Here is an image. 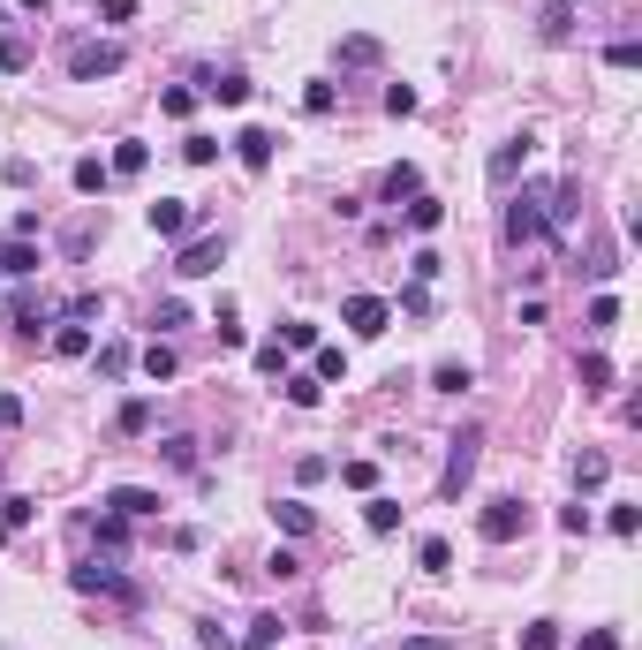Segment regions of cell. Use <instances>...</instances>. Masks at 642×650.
<instances>
[{
	"instance_id": "cell-38",
	"label": "cell",
	"mask_w": 642,
	"mask_h": 650,
	"mask_svg": "<svg viewBox=\"0 0 642 650\" xmlns=\"http://www.w3.org/2000/svg\"><path fill=\"white\" fill-rule=\"evenodd\" d=\"M159 446H167V462H174V469H197V439H189V431H167Z\"/></svg>"
},
{
	"instance_id": "cell-58",
	"label": "cell",
	"mask_w": 642,
	"mask_h": 650,
	"mask_svg": "<svg viewBox=\"0 0 642 650\" xmlns=\"http://www.w3.org/2000/svg\"><path fill=\"white\" fill-rule=\"evenodd\" d=\"M99 16H106V23H129V16H136V0H106Z\"/></svg>"
},
{
	"instance_id": "cell-56",
	"label": "cell",
	"mask_w": 642,
	"mask_h": 650,
	"mask_svg": "<svg viewBox=\"0 0 642 650\" xmlns=\"http://www.w3.org/2000/svg\"><path fill=\"white\" fill-rule=\"evenodd\" d=\"M16 424H23V401H16V394H0V431H16Z\"/></svg>"
},
{
	"instance_id": "cell-30",
	"label": "cell",
	"mask_w": 642,
	"mask_h": 650,
	"mask_svg": "<svg viewBox=\"0 0 642 650\" xmlns=\"http://www.w3.org/2000/svg\"><path fill=\"white\" fill-rule=\"evenodd\" d=\"M416 567H423V575H446V567H454V545H446V537H423V545H416Z\"/></svg>"
},
{
	"instance_id": "cell-8",
	"label": "cell",
	"mask_w": 642,
	"mask_h": 650,
	"mask_svg": "<svg viewBox=\"0 0 642 650\" xmlns=\"http://www.w3.org/2000/svg\"><path fill=\"white\" fill-rule=\"evenodd\" d=\"M529 152H537V137H529V129H522V137H507L499 152L484 159V182H491V189H514V174L529 167Z\"/></svg>"
},
{
	"instance_id": "cell-37",
	"label": "cell",
	"mask_w": 642,
	"mask_h": 650,
	"mask_svg": "<svg viewBox=\"0 0 642 650\" xmlns=\"http://www.w3.org/2000/svg\"><path fill=\"white\" fill-rule=\"evenodd\" d=\"M605 386H612V363L590 348V356H582V394H605Z\"/></svg>"
},
{
	"instance_id": "cell-4",
	"label": "cell",
	"mask_w": 642,
	"mask_h": 650,
	"mask_svg": "<svg viewBox=\"0 0 642 650\" xmlns=\"http://www.w3.org/2000/svg\"><path fill=\"white\" fill-rule=\"evenodd\" d=\"M522 530H529L522 499H484V514H476V537H484V545H514Z\"/></svg>"
},
{
	"instance_id": "cell-33",
	"label": "cell",
	"mask_w": 642,
	"mask_h": 650,
	"mask_svg": "<svg viewBox=\"0 0 642 650\" xmlns=\"http://www.w3.org/2000/svg\"><path fill=\"white\" fill-rule=\"evenodd\" d=\"M31 522H38V507H31L23 492H8V499H0V530H31Z\"/></svg>"
},
{
	"instance_id": "cell-17",
	"label": "cell",
	"mask_w": 642,
	"mask_h": 650,
	"mask_svg": "<svg viewBox=\"0 0 642 650\" xmlns=\"http://www.w3.org/2000/svg\"><path fill=\"white\" fill-rule=\"evenodd\" d=\"M38 265H46V257H38L31 242H8V250H0V280H31Z\"/></svg>"
},
{
	"instance_id": "cell-28",
	"label": "cell",
	"mask_w": 642,
	"mask_h": 650,
	"mask_svg": "<svg viewBox=\"0 0 642 650\" xmlns=\"http://www.w3.org/2000/svg\"><path fill=\"white\" fill-rule=\"evenodd\" d=\"M152 416H159V409H152L144 394H136V401H121V416H114V424L129 431V439H144V431H152Z\"/></svg>"
},
{
	"instance_id": "cell-5",
	"label": "cell",
	"mask_w": 642,
	"mask_h": 650,
	"mask_svg": "<svg viewBox=\"0 0 642 650\" xmlns=\"http://www.w3.org/2000/svg\"><path fill=\"white\" fill-rule=\"evenodd\" d=\"M68 582H76V590H106V598H121V605H144V590H136L121 567H106V560H76Z\"/></svg>"
},
{
	"instance_id": "cell-19",
	"label": "cell",
	"mask_w": 642,
	"mask_h": 650,
	"mask_svg": "<svg viewBox=\"0 0 642 650\" xmlns=\"http://www.w3.org/2000/svg\"><path fill=\"white\" fill-rule=\"evenodd\" d=\"M280 628H288L280 613H257L250 628H242V643H235V650H272V643H280Z\"/></svg>"
},
{
	"instance_id": "cell-16",
	"label": "cell",
	"mask_w": 642,
	"mask_h": 650,
	"mask_svg": "<svg viewBox=\"0 0 642 650\" xmlns=\"http://www.w3.org/2000/svg\"><path fill=\"white\" fill-rule=\"evenodd\" d=\"M386 61V46H378L371 31H355V38H340V69H378Z\"/></svg>"
},
{
	"instance_id": "cell-47",
	"label": "cell",
	"mask_w": 642,
	"mask_h": 650,
	"mask_svg": "<svg viewBox=\"0 0 642 650\" xmlns=\"http://www.w3.org/2000/svg\"><path fill=\"white\" fill-rule=\"evenodd\" d=\"M612 325H620V303H612V295H597V303H590V333H612Z\"/></svg>"
},
{
	"instance_id": "cell-14",
	"label": "cell",
	"mask_w": 642,
	"mask_h": 650,
	"mask_svg": "<svg viewBox=\"0 0 642 650\" xmlns=\"http://www.w3.org/2000/svg\"><path fill=\"white\" fill-rule=\"evenodd\" d=\"M537 38L544 46H567V38H575V0H552V8L537 16Z\"/></svg>"
},
{
	"instance_id": "cell-20",
	"label": "cell",
	"mask_w": 642,
	"mask_h": 650,
	"mask_svg": "<svg viewBox=\"0 0 642 650\" xmlns=\"http://www.w3.org/2000/svg\"><path fill=\"white\" fill-rule=\"evenodd\" d=\"M31 69V38L23 31H0V76H23Z\"/></svg>"
},
{
	"instance_id": "cell-59",
	"label": "cell",
	"mask_w": 642,
	"mask_h": 650,
	"mask_svg": "<svg viewBox=\"0 0 642 650\" xmlns=\"http://www.w3.org/2000/svg\"><path fill=\"white\" fill-rule=\"evenodd\" d=\"M401 650H454V643H446V635H408Z\"/></svg>"
},
{
	"instance_id": "cell-54",
	"label": "cell",
	"mask_w": 642,
	"mask_h": 650,
	"mask_svg": "<svg viewBox=\"0 0 642 650\" xmlns=\"http://www.w3.org/2000/svg\"><path fill=\"white\" fill-rule=\"evenodd\" d=\"M265 575H280V582H295V575H303V560H295V552H272V560H265Z\"/></svg>"
},
{
	"instance_id": "cell-13",
	"label": "cell",
	"mask_w": 642,
	"mask_h": 650,
	"mask_svg": "<svg viewBox=\"0 0 642 650\" xmlns=\"http://www.w3.org/2000/svg\"><path fill=\"white\" fill-rule=\"evenodd\" d=\"M272 144H280L272 129H242V137H235V159H242L250 174H265V167H272Z\"/></svg>"
},
{
	"instance_id": "cell-32",
	"label": "cell",
	"mask_w": 642,
	"mask_h": 650,
	"mask_svg": "<svg viewBox=\"0 0 642 650\" xmlns=\"http://www.w3.org/2000/svg\"><path fill=\"white\" fill-rule=\"evenodd\" d=\"M174 371H182L174 341H152V348H144V378H174Z\"/></svg>"
},
{
	"instance_id": "cell-43",
	"label": "cell",
	"mask_w": 642,
	"mask_h": 650,
	"mask_svg": "<svg viewBox=\"0 0 642 650\" xmlns=\"http://www.w3.org/2000/svg\"><path fill=\"white\" fill-rule=\"evenodd\" d=\"M605 61H612V69H642V46H635V38H612Z\"/></svg>"
},
{
	"instance_id": "cell-12",
	"label": "cell",
	"mask_w": 642,
	"mask_h": 650,
	"mask_svg": "<svg viewBox=\"0 0 642 650\" xmlns=\"http://www.w3.org/2000/svg\"><path fill=\"white\" fill-rule=\"evenodd\" d=\"M0 310H8V325H16L23 341H38V325H46V303H38L31 288H16V295H8V303H0Z\"/></svg>"
},
{
	"instance_id": "cell-50",
	"label": "cell",
	"mask_w": 642,
	"mask_h": 650,
	"mask_svg": "<svg viewBox=\"0 0 642 650\" xmlns=\"http://www.w3.org/2000/svg\"><path fill=\"white\" fill-rule=\"evenodd\" d=\"M197 650H235V635H220V620H197Z\"/></svg>"
},
{
	"instance_id": "cell-42",
	"label": "cell",
	"mask_w": 642,
	"mask_h": 650,
	"mask_svg": "<svg viewBox=\"0 0 642 650\" xmlns=\"http://www.w3.org/2000/svg\"><path fill=\"white\" fill-rule=\"evenodd\" d=\"M280 348H318V325H310V318H288V325H280Z\"/></svg>"
},
{
	"instance_id": "cell-46",
	"label": "cell",
	"mask_w": 642,
	"mask_h": 650,
	"mask_svg": "<svg viewBox=\"0 0 642 650\" xmlns=\"http://www.w3.org/2000/svg\"><path fill=\"white\" fill-rule=\"evenodd\" d=\"M333 106H340L333 84H310V91H303V114H333Z\"/></svg>"
},
{
	"instance_id": "cell-45",
	"label": "cell",
	"mask_w": 642,
	"mask_h": 650,
	"mask_svg": "<svg viewBox=\"0 0 642 650\" xmlns=\"http://www.w3.org/2000/svg\"><path fill=\"white\" fill-rule=\"evenodd\" d=\"M340 484H355V492H371V484H378V462H340Z\"/></svg>"
},
{
	"instance_id": "cell-55",
	"label": "cell",
	"mask_w": 642,
	"mask_h": 650,
	"mask_svg": "<svg viewBox=\"0 0 642 650\" xmlns=\"http://www.w3.org/2000/svg\"><path fill=\"white\" fill-rule=\"evenodd\" d=\"M61 250H68V257H91V220H84V227H68Z\"/></svg>"
},
{
	"instance_id": "cell-2",
	"label": "cell",
	"mask_w": 642,
	"mask_h": 650,
	"mask_svg": "<svg viewBox=\"0 0 642 650\" xmlns=\"http://www.w3.org/2000/svg\"><path fill=\"white\" fill-rule=\"evenodd\" d=\"M129 69V46H114V38H76L68 46V76L76 84H99V76H121Z\"/></svg>"
},
{
	"instance_id": "cell-15",
	"label": "cell",
	"mask_w": 642,
	"mask_h": 650,
	"mask_svg": "<svg viewBox=\"0 0 642 650\" xmlns=\"http://www.w3.org/2000/svg\"><path fill=\"white\" fill-rule=\"evenodd\" d=\"M378 197H386V205H408V197H423V174H416V167L401 159V167H386V182H378Z\"/></svg>"
},
{
	"instance_id": "cell-49",
	"label": "cell",
	"mask_w": 642,
	"mask_h": 650,
	"mask_svg": "<svg viewBox=\"0 0 642 650\" xmlns=\"http://www.w3.org/2000/svg\"><path fill=\"white\" fill-rule=\"evenodd\" d=\"M189 106H197V91H182V84H174V91H159V114H174V121H182Z\"/></svg>"
},
{
	"instance_id": "cell-25",
	"label": "cell",
	"mask_w": 642,
	"mask_h": 650,
	"mask_svg": "<svg viewBox=\"0 0 642 650\" xmlns=\"http://www.w3.org/2000/svg\"><path fill=\"white\" fill-rule=\"evenodd\" d=\"M605 477H612V462L597 454V446H590V454H575V492H597Z\"/></svg>"
},
{
	"instance_id": "cell-24",
	"label": "cell",
	"mask_w": 642,
	"mask_h": 650,
	"mask_svg": "<svg viewBox=\"0 0 642 650\" xmlns=\"http://www.w3.org/2000/svg\"><path fill=\"white\" fill-rule=\"evenodd\" d=\"M280 386H288V409H318V401H325V386H318L310 371H288Z\"/></svg>"
},
{
	"instance_id": "cell-3",
	"label": "cell",
	"mask_w": 642,
	"mask_h": 650,
	"mask_svg": "<svg viewBox=\"0 0 642 650\" xmlns=\"http://www.w3.org/2000/svg\"><path fill=\"white\" fill-rule=\"evenodd\" d=\"M499 235L522 250V242H544V189H522V197H507V212H499Z\"/></svg>"
},
{
	"instance_id": "cell-18",
	"label": "cell",
	"mask_w": 642,
	"mask_h": 650,
	"mask_svg": "<svg viewBox=\"0 0 642 650\" xmlns=\"http://www.w3.org/2000/svg\"><path fill=\"white\" fill-rule=\"evenodd\" d=\"M144 159H152V144H136V137H121V144H114V159H106V167H114L121 182H136V174H144Z\"/></svg>"
},
{
	"instance_id": "cell-22",
	"label": "cell",
	"mask_w": 642,
	"mask_h": 650,
	"mask_svg": "<svg viewBox=\"0 0 642 650\" xmlns=\"http://www.w3.org/2000/svg\"><path fill=\"white\" fill-rule=\"evenodd\" d=\"M363 522H371V530H378V537H386V530H401V499H386V492H371V499H363Z\"/></svg>"
},
{
	"instance_id": "cell-44",
	"label": "cell",
	"mask_w": 642,
	"mask_h": 650,
	"mask_svg": "<svg viewBox=\"0 0 642 650\" xmlns=\"http://www.w3.org/2000/svg\"><path fill=\"white\" fill-rule=\"evenodd\" d=\"M257 371H265V378H288V348L265 341V348H257Z\"/></svg>"
},
{
	"instance_id": "cell-53",
	"label": "cell",
	"mask_w": 642,
	"mask_h": 650,
	"mask_svg": "<svg viewBox=\"0 0 642 650\" xmlns=\"http://www.w3.org/2000/svg\"><path fill=\"white\" fill-rule=\"evenodd\" d=\"M212 325H220V348H242V325H235V303H220V318H212Z\"/></svg>"
},
{
	"instance_id": "cell-34",
	"label": "cell",
	"mask_w": 642,
	"mask_h": 650,
	"mask_svg": "<svg viewBox=\"0 0 642 650\" xmlns=\"http://www.w3.org/2000/svg\"><path fill=\"white\" fill-rule=\"evenodd\" d=\"M182 159H189V167H212V159H220V137H204V129H189V137H182Z\"/></svg>"
},
{
	"instance_id": "cell-9",
	"label": "cell",
	"mask_w": 642,
	"mask_h": 650,
	"mask_svg": "<svg viewBox=\"0 0 642 650\" xmlns=\"http://www.w3.org/2000/svg\"><path fill=\"white\" fill-rule=\"evenodd\" d=\"M144 227H152L159 242H189L197 212H189V197H159V205H144Z\"/></svg>"
},
{
	"instance_id": "cell-36",
	"label": "cell",
	"mask_w": 642,
	"mask_h": 650,
	"mask_svg": "<svg viewBox=\"0 0 642 650\" xmlns=\"http://www.w3.org/2000/svg\"><path fill=\"white\" fill-rule=\"evenodd\" d=\"M318 386H348V356H340V348H318Z\"/></svg>"
},
{
	"instance_id": "cell-52",
	"label": "cell",
	"mask_w": 642,
	"mask_h": 650,
	"mask_svg": "<svg viewBox=\"0 0 642 650\" xmlns=\"http://www.w3.org/2000/svg\"><path fill=\"white\" fill-rule=\"evenodd\" d=\"M99 371H106V378H121V371H129V348L106 341V348H99Z\"/></svg>"
},
{
	"instance_id": "cell-39",
	"label": "cell",
	"mask_w": 642,
	"mask_h": 650,
	"mask_svg": "<svg viewBox=\"0 0 642 650\" xmlns=\"http://www.w3.org/2000/svg\"><path fill=\"white\" fill-rule=\"evenodd\" d=\"M522 650H559V620H529V628H522Z\"/></svg>"
},
{
	"instance_id": "cell-35",
	"label": "cell",
	"mask_w": 642,
	"mask_h": 650,
	"mask_svg": "<svg viewBox=\"0 0 642 650\" xmlns=\"http://www.w3.org/2000/svg\"><path fill=\"white\" fill-rule=\"evenodd\" d=\"M106 182H114V167H106V159H76V189H84V197H99Z\"/></svg>"
},
{
	"instance_id": "cell-1",
	"label": "cell",
	"mask_w": 642,
	"mask_h": 650,
	"mask_svg": "<svg viewBox=\"0 0 642 650\" xmlns=\"http://www.w3.org/2000/svg\"><path fill=\"white\" fill-rule=\"evenodd\" d=\"M476 462H484V431L461 424V439L446 446V469H439V499H461L476 484Z\"/></svg>"
},
{
	"instance_id": "cell-11",
	"label": "cell",
	"mask_w": 642,
	"mask_h": 650,
	"mask_svg": "<svg viewBox=\"0 0 642 650\" xmlns=\"http://www.w3.org/2000/svg\"><path fill=\"white\" fill-rule=\"evenodd\" d=\"M197 91H204V99H220V106H242V99H250V76H242V69H204Z\"/></svg>"
},
{
	"instance_id": "cell-41",
	"label": "cell",
	"mask_w": 642,
	"mask_h": 650,
	"mask_svg": "<svg viewBox=\"0 0 642 650\" xmlns=\"http://www.w3.org/2000/svg\"><path fill=\"white\" fill-rule=\"evenodd\" d=\"M99 310H106V295H68V303H61V318H76V325H84V318H99Z\"/></svg>"
},
{
	"instance_id": "cell-51",
	"label": "cell",
	"mask_w": 642,
	"mask_h": 650,
	"mask_svg": "<svg viewBox=\"0 0 642 650\" xmlns=\"http://www.w3.org/2000/svg\"><path fill=\"white\" fill-rule=\"evenodd\" d=\"M386 114H393V121L416 114V91H408V84H386Z\"/></svg>"
},
{
	"instance_id": "cell-23",
	"label": "cell",
	"mask_w": 642,
	"mask_h": 650,
	"mask_svg": "<svg viewBox=\"0 0 642 650\" xmlns=\"http://www.w3.org/2000/svg\"><path fill=\"white\" fill-rule=\"evenodd\" d=\"M408 227H416V235H439V227H446V205H439V197H408Z\"/></svg>"
},
{
	"instance_id": "cell-29",
	"label": "cell",
	"mask_w": 642,
	"mask_h": 650,
	"mask_svg": "<svg viewBox=\"0 0 642 650\" xmlns=\"http://www.w3.org/2000/svg\"><path fill=\"white\" fill-rule=\"evenodd\" d=\"M76 530H84V537L99 530V545H106V552H121V545H129V522H121V514H99V522H76Z\"/></svg>"
},
{
	"instance_id": "cell-48",
	"label": "cell",
	"mask_w": 642,
	"mask_h": 650,
	"mask_svg": "<svg viewBox=\"0 0 642 650\" xmlns=\"http://www.w3.org/2000/svg\"><path fill=\"white\" fill-rule=\"evenodd\" d=\"M559 530H567V537H590V507H582V499H575V507H559Z\"/></svg>"
},
{
	"instance_id": "cell-21",
	"label": "cell",
	"mask_w": 642,
	"mask_h": 650,
	"mask_svg": "<svg viewBox=\"0 0 642 650\" xmlns=\"http://www.w3.org/2000/svg\"><path fill=\"white\" fill-rule=\"evenodd\" d=\"M272 522H280L288 537H310V530H318V514H310L303 499H280V507H272Z\"/></svg>"
},
{
	"instance_id": "cell-27",
	"label": "cell",
	"mask_w": 642,
	"mask_h": 650,
	"mask_svg": "<svg viewBox=\"0 0 642 650\" xmlns=\"http://www.w3.org/2000/svg\"><path fill=\"white\" fill-rule=\"evenodd\" d=\"M469 386H476L469 363H439V371H431V394H469Z\"/></svg>"
},
{
	"instance_id": "cell-10",
	"label": "cell",
	"mask_w": 642,
	"mask_h": 650,
	"mask_svg": "<svg viewBox=\"0 0 642 650\" xmlns=\"http://www.w3.org/2000/svg\"><path fill=\"white\" fill-rule=\"evenodd\" d=\"M99 507H106V514H121V522H144V514H159V492H144V484H114Z\"/></svg>"
},
{
	"instance_id": "cell-6",
	"label": "cell",
	"mask_w": 642,
	"mask_h": 650,
	"mask_svg": "<svg viewBox=\"0 0 642 650\" xmlns=\"http://www.w3.org/2000/svg\"><path fill=\"white\" fill-rule=\"evenodd\" d=\"M340 325H348L355 341H378V333L393 325V303L386 295H348V303H340Z\"/></svg>"
},
{
	"instance_id": "cell-57",
	"label": "cell",
	"mask_w": 642,
	"mask_h": 650,
	"mask_svg": "<svg viewBox=\"0 0 642 650\" xmlns=\"http://www.w3.org/2000/svg\"><path fill=\"white\" fill-rule=\"evenodd\" d=\"M582 650H620V635H612V628H590V635H582Z\"/></svg>"
},
{
	"instance_id": "cell-40",
	"label": "cell",
	"mask_w": 642,
	"mask_h": 650,
	"mask_svg": "<svg viewBox=\"0 0 642 650\" xmlns=\"http://www.w3.org/2000/svg\"><path fill=\"white\" fill-rule=\"evenodd\" d=\"M408 273H416V288H431V280L446 273V257L439 250H416V257H408Z\"/></svg>"
},
{
	"instance_id": "cell-31",
	"label": "cell",
	"mask_w": 642,
	"mask_h": 650,
	"mask_svg": "<svg viewBox=\"0 0 642 650\" xmlns=\"http://www.w3.org/2000/svg\"><path fill=\"white\" fill-rule=\"evenodd\" d=\"M182 325H189V303H174V295H167V303L152 310V341H167V333H182Z\"/></svg>"
},
{
	"instance_id": "cell-26",
	"label": "cell",
	"mask_w": 642,
	"mask_h": 650,
	"mask_svg": "<svg viewBox=\"0 0 642 650\" xmlns=\"http://www.w3.org/2000/svg\"><path fill=\"white\" fill-rule=\"evenodd\" d=\"M53 356H68V363H76V356H91V325H76V318H68L61 333H53Z\"/></svg>"
},
{
	"instance_id": "cell-7",
	"label": "cell",
	"mask_w": 642,
	"mask_h": 650,
	"mask_svg": "<svg viewBox=\"0 0 642 650\" xmlns=\"http://www.w3.org/2000/svg\"><path fill=\"white\" fill-rule=\"evenodd\" d=\"M220 257H227V235H189L182 250H174V273L204 280V273H220Z\"/></svg>"
}]
</instances>
